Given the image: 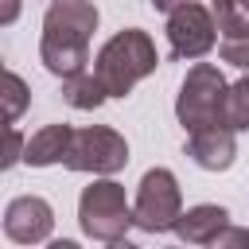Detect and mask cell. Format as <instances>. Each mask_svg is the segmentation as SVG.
<instances>
[{"mask_svg":"<svg viewBox=\"0 0 249 249\" xmlns=\"http://www.w3.org/2000/svg\"><path fill=\"white\" fill-rule=\"evenodd\" d=\"M97 8L93 0H51L43 16V39H39V58L47 74L74 78L89 70V39L97 31Z\"/></svg>","mask_w":249,"mask_h":249,"instance_id":"1","label":"cell"},{"mask_svg":"<svg viewBox=\"0 0 249 249\" xmlns=\"http://www.w3.org/2000/svg\"><path fill=\"white\" fill-rule=\"evenodd\" d=\"M156 66H160L156 43L140 27H124L113 39H105V47L93 58V74L101 78V86H105L109 97L132 93V86L144 82L148 74H156Z\"/></svg>","mask_w":249,"mask_h":249,"instance_id":"2","label":"cell"},{"mask_svg":"<svg viewBox=\"0 0 249 249\" xmlns=\"http://www.w3.org/2000/svg\"><path fill=\"white\" fill-rule=\"evenodd\" d=\"M226 101H230V82L222 78V70L214 62H195L187 70V78L179 82L175 117L187 132L226 124Z\"/></svg>","mask_w":249,"mask_h":249,"instance_id":"3","label":"cell"},{"mask_svg":"<svg viewBox=\"0 0 249 249\" xmlns=\"http://www.w3.org/2000/svg\"><path fill=\"white\" fill-rule=\"evenodd\" d=\"M78 222H82V233L93 237V241H124V233L136 226L124 187L117 179H109V175H101L89 187H82Z\"/></svg>","mask_w":249,"mask_h":249,"instance_id":"4","label":"cell"},{"mask_svg":"<svg viewBox=\"0 0 249 249\" xmlns=\"http://www.w3.org/2000/svg\"><path fill=\"white\" fill-rule=\"evenodd\" d=\"M132 218H136V230L144 233H175V222L183 218V191L167 167L144 171L132 198Z\"/></svg>","mask_w":249,"mask_h":249,"instance_id":"5","label":"cell"},{"mask_svg":"<svg viewBox=\"0 0 249 249\" xmlns=\"http://www.w3.org/2000/svg\"><path fill=\"white\" fill-rule=\"evenodd\" d=\"M124 163H128V144L109 124L74 128L70 148L62 156V167L66 171H86V175H117Z\"/></svg>","mask_w":249,"mask_h":249,"instance_id":"6","label":"cell"},{"mask_svg":"<svg viewBox=\"0 0 249 249\" xmlns=\"http://www.w3.org/2000/svg\"><path fill=\"white\" fill-rule=\"evenodd\" d=\"M218 23H214V12L187 0L179 4L175 12H167V43H171V58H202L214 51L218 43Z\"/></svg>","mask_w":249,"mask_h":249,"instance_id":"7","label":"cell"},{"mask_svg":"<svg viewBox=\"0 0 249 249\" xmlns=\"http://www.w3.org/2000/svg\"><path fill=\"white\" fill-rule=\"evenodd\" d=\"M54 230V210L39 195H19L4 206V233L16 245H39Z\"/></svg>","mask_w":249,"mask_h":249,"instance_id":"8","label":"cell"},{"mask_svg":"<svg viewBox=\"0 0 249 249\" xmlns=\"http://www.w3.org/2000/svg\"><path fill=\"white\" fill-rule=\"evenodd\" d=\"M187 156L202 171H230L237 160V136L230 124H210V128L187 132Z\"/></svg>","mask_w":249,"mask_h":249,"instance_id":"9","label":"cell"},{"mask_svg":"<svg viewBox=\"0 0 249 249\" xmlns=\"http://www.w3.org/2000/svg\"><path fill=\"white\" fill-rule=\"evenodd\" d=\"M230 226V210L218 202H198L191 210H183V218L175 222V237L187 245H218V237Z\"/></svg>","mask_w":249,"mask_h":249,"instance_id":"10","label":"cell"},{"mask_svg":"<svg viewBox=\"0 0 249 249\" xmlns=\"http://www.w3.org/2000/svg\"><path fill=\"white\" fill-rule=\"evenodd\" d=\"M70 136L74 128L70 124H43L31 140H27V152H23V163L27 167H51V163H62L66 148H70Z\"/></svg>","mask_w":249,"mask_h":249,"instance_id":"11","label":"cell"},{"mask_svg":"<svg viewBox=\"0 0 249 249\" xmlns=\"http://www.w3.org/2000/svg\"><path fill=\"white\" fill-rule=\"evenodd\" d=\"M62 97H66L70 109L89 113V109H97L109 93H105V86H101V78H97L93 70H82V74H74V78H62Z\"/></svg>","mask_w":249,"mask_h":249,"instance_id":"12","label":"cell"},{"mask_svg":"<svg viewBox=\"0 0 249 249\" xmlns=\"http://www.w3.org/2000/svg\"><path fill=\"white\" fill-rule=\"evenodd\" d=\"M214 23L222 39H241L249 35V0H210Z\"/></svg>","mask_w":249,"mask_h":249,"instance_id":"13","label":"cell"},{"mask_svg":"<svg viewBox=\"0 0 249 249\" xmlns=\"http://www.w3.org/2000/svg\"><path fill=\"white\" fill-rule=\"evenodd\" d=\"M226 124L233 132H249V70L230 86V101H226Z\"/></svg>","mask_w":249,"mask_h":249,"instance_id":"14","label":"cell"},{"mask_svg":"<svg viewBox=\"0 0 249 249\" xmlns=\"http://www.w3.org/2000/svg\"><path fill=\"white\" fill-rule=\"evenodd\" d=\"M27 101H31L27 82H23L16 70H8V74H4V117H8V124L19 121V113L27 109Z\"/></svg>","mask_w":249,"mask_h":249,"instance_id":"15","label":"cell"},{"mask_svg":"<svg viewBox=\"0 0 249 249\" xmlns=\"http://www.w3.org/2000/svg\"><path fill=\"white\" fill-rule=\"evenodd\" d=\"M218 54H222V62H230V66H237V70H249V35H241V39H222V43H218Z\"/></svg>","mask_w":249,"mask_h":249,"instance_id":"16","label":"cell"},{"mask_svg":"<svg viewBox=\"0 0 249 249\" xmlns=\"http://www.w3.org/2000/svg\"><path fill=\"white\" fill-rule=\"evenodd\" d=\"M23 152H27V140H23V132H19L16 124H8V156H4V171H8V167H16V163L23 160Z\"/></svg>","mask_w":249,"mask_h":249,"instance_id":"17","label":"cell"},{"mask_svg":"<svg viewBox=\"0 0 249 249\" xmlns=\"http://www.w3.org/2000/svg\"><path fill=\"white\" fill-rule=\"evenodd\" d=\"M19 16V0H4V12H0V23H16Z\"/></svg>","mask_w":249,"mask_h":249,"instance_id":"18","label":"cell"},{"mask_svg":"<svg viewBox=\"0 0 249 249\" xmlns=\"http://www.w3.org/2000/svg\"><path fill=\"white\" fill-rule=\"evenodd\" d=\"M148 4H152L156 12H175V8H179V4H187V0H148Z\"/></svg>","mask_w":249,"mask_h":249,"instance_id":"19","label":"cell"}]
</instances>
